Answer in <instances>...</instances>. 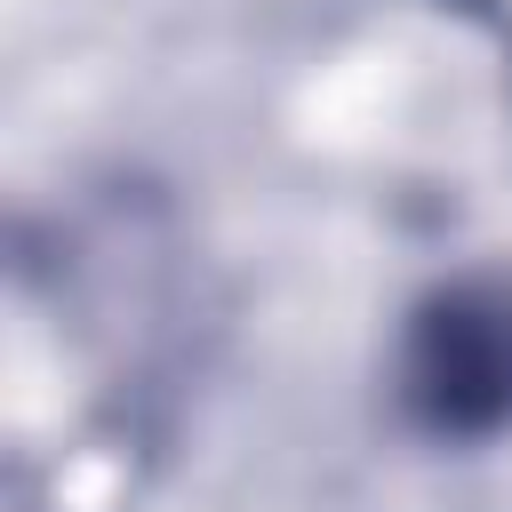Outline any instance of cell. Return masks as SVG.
<instances>
[{"mask_svg": "<svg viewBox=\"0 0 512 512\" xmlns=\"http://www.w3.org/2000/svg\"><path fill=\"white\" fill-rule=\"evenodd\" d=\"M392 400L408 432L440 448H488L512 432V272H448L408 304Z\"/></svg>", "mask_w": 512, "mask_h": 512, "instance_id": "6da1fadb", "label": "cell"}]
</instances>
